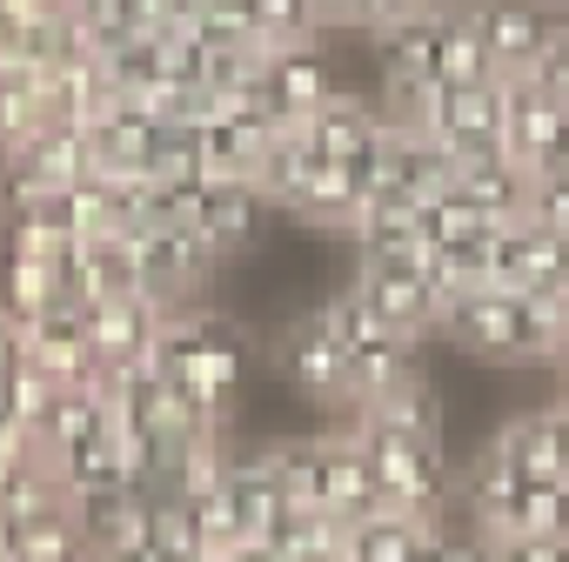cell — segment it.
I'll use <instances>...</instances> for the list:
<instances>
[{
	"mask_svg": "<svg viewBox=\"0 0 569 562\" xmlns=\"http://www.w3.org/2000/svg\"><path fill=\"white\" fill-rule=\"evenodd\" d=\"M21 362H28V329H21L8 309H0V382H8Z\"/></svg>",
	"mask_w": 569,
	"mask_h": 562,
	"instance_id": "cell-33",
	"label": "cell"
},
{
	"mask_svg": "<svg viewBox=\"0 0 569 562\" xmlns=\"http://www.w3.org/2000/svg\"><path fill=\"white\" fill-rule=\"evenodd\" d=\"M74 302L68 289V254H34V248H0V309L14 322H34L48 309Z\"/></svg>",
	"mask_w": 569,
	"mask_h": 562,
	"instance_id": "cell-12",
	"label": "cell"
},
{
	"mask_svg": "<svg viewBox=\"0 0 569 562\" xmlns=\"http://www.w3.org/2000/svg\"><path fill=\"white\" fill-rule=\"evenodd\" d=\"M274 375L289 382L296 395L336 409V415H349V402H356V389H349V349H342L316 315H302V322L281 329V342H274Z\"/></svg>",
	"mask_w": 569,
	"mask_h": 562,
	"instance_id": "cell-5",
	"label": "cell"
},
{
	"mask_svg": "<svg viewBox=\"0 0 569 562\" xmlns=\"http://www.w3.org/2000/svg\"><path fill=\"white\" fill-rule=\"evenodd\" d=\"M562 128H569V108L549 94V88H536L529 74L522 81H502V148L536 174V161L562 141Z\"/></svg>",
	"mask_w": 569,
	"mask_h": 562,
	"instance_id": "cell-11",
	"label": "cell"
},
{
	"mask_svg": "<svg viewBox=\"0 0 569 562\" xmlns=\"http://www.w3.org/2000/svg\"><path fill=\"white\" fill-rule=\"evenodd\" d=\"M68 289L74 302H128V295H148L141 289V261H134V241L128 234H94L68 254Z\"/></svg>",
	"mask_w": 569,
	"mask_h": 562,
	"instance_id": "cell-14",
	"label": "cell"
},
{
	"mask_svg": "<svg viewBox=\"0 0 569 562\" xmlns=\"http://www.w3.org/2000/svg\"><path fill=\"white\" fill-rule=\"evenodd\" d=\"M529 81H536V88H549V94L569 108V14L549 28V48H542V61L529 68Z\"/></svg>",
	"mask_w": 569,
	"mask_h": 562,
	"instance_id": "cell-30",
	"label": "cell"
},
{
	"mask_svg": "<svg viewBox=\"0 0 569 562\" xmlns=\"http://www.w3.org/2000/svg\"><path fill=\"white\" fill-rule=\"evenodd\" d=\"M0 402H8V409H14V422H28V429H41V422H48V409L61 402V382H54V375H41L34 362H21V369H14L8 382H0Z\"/></svg>",
	"mask_w": 569,
	"mask_h": 562,
	"instance_id": "cell-29",
	"label": "cell"
},
{
	"mask_svg": "<svg viewBox=\"0 0 569 562\" xmlns=\"http://www.w3.org/2000/svg\"><path fill=\"white\" fill-rule=\"evenodd\" d=\"M549 409H556V429H562V489H569V395L549 402Z\"/></svg>",
	"mask_w": 569,
	"mask_h": 562,
	"instance_id": "cell-37",
	"label": "cell"
},
{
	"mask_svg": "<svg viewBox=\"0 0 569 562\" xmlns=\"http://www.w3.org/2000/svg\"><path fill=\"white\" fill-rule=\"evenodd\" d=\"M349 241H356V261H416L422 254V208L376 194V201H362Z\"/></svg>",
	"mask_w": 569,
	"mask_h": 562,
	"instance_id": "cell-18",
	"label": "cell"
},
{
	"mask_svg": "<svg viewBox=\"0 0 569 562\" xmlns=\"http://www.w3.org/2000/svg\"><path fill=\"white\" fill-rule=\"evenodd\" d=\"M562 309L516 289H476L442 315V335L476 362H549Z\"/></svg>",
	"mask_w": 569,
	"mask_h": 562,
	"instance_id": "cell-1",
	"label": "cell"
},
{
	"mask_svg": "<svg viewBox=\"0 0 569 562\" xmlns=\"http://www.w3.org/2000/svg\"><path fill=\"white\" fill-rule=\"evenodd\" d=\"M449 8H456V0H436V8L409 14L402 28L376 34L382 81H389L382 108H402V101H416L422 88H436V68H442V34H449Z\"/></svg>",
	"mask_w": 569,
	"mask_h": 562,
	"instance_id": "cell-7",
	"label": "cell"
},
{
	"mask_svg": "<svg viewBox=\"0 0 569 562\" xmlns=\"http://www.w3.org/2000/svg\"><path fill=\"white\" fill-rule=\"evenodd\" d=\"M154 141H161V121L128 94V101H114V108L88 128V174H108V181H148V168H154Z\"/></svg>",
	"mask_w": 569,
	"mask_h": 562,
	"instance_id": "cell-10",
	"label": "cell"
},
{
	"mask_svg": "<svg viewBox=\"0 0 569 562\" xmlns=\"http://www.w3.org/2000/svg\"><path fill=\"white\" fill-rule=\"evenodd\" d=\"M336 161L302 134V128H289L268 154H261V168H254V194L268 201V208H281V214H302L309 208V194H316V181L329 174Z\"/></svg>",
	"mask_w": 569,
	"mask_h": 562,
	"instance_id": "cell-13",
	"label": "cell"
},
{
	"mask_svg": "<svg viewBox=\"0 0 569 562\" xmlns=\"http://www.w3.org/2000/svg\"><path fill=\"white\" fill-rule=\"evenodd\" d=\"M322 509H329V515H342V522H362V515H376V509H382L376 469H369V455H362V442H356V429H349V422L329 435V489H322Z\"/></svg>",
	"mask_w": 569,
	"mask_h": 562,
	"instance_id": "cell-20",
	"label": "cell"
},
{
	"mask_svg": "<svg viewBox=\"0 0 569 562\" xmlns=\"http://www.w3.org/2000/svg\"><path fill=\"white\" fill-rule=\"evenodd\" d=\"M356 295L382 315V329L389 335H402V342H422V335H436L442 329V309H436V295L422 289V274H416V261H356Z\"/></svg>",
	"mask_w": 569,
	"mask_h": 562,
	"instance_id": "cell-8",
	"label": "cell"
},
{
	"mask_svg": "<svg viewBox=\"0 0 569 562\" xmlns=\"http://www.w3.org/2000/svg\"><path fill=\"white\" fill-rule=\"evenodd\" d=\"M81 315H88V349H94V362L134 369V362H154L161 329H168L174 309H161L154 295H128V302H88Z\"/></svg>",
	"mask_w": 569,
	"mask_h": 562,
	"instance_id": "cell-9",
	"label": "cell"
},
{
	"mask_svg": "<svg viewBox=\"0 0 569 562\" xmlns=\"http://www.w3.org/2000/svg\"><path fill=\"white\" fill-rule=\"evenodd\" d=\"M41 121H48V108H41V74H0V154L21 148Z\"/></svg>",
	"mask_w": 569,
	"mask_h": 562,
	"instance_id": "cell-27",
	"label": "cell"
},
{
	"mask_svg": "<svg viewBox=\"0 0 569 562\" xmlns=\"http://www.w3.org/2000/svg\"><path fill=\"white\" fill-rule=\"evenodd\" d=\"M322 28H362V0H316Z\"/></svg>",
	"mask_w": 569,
	"mask_h": 562,
	"instance_id": "cell-35",
	"label": "cell"
},
{
	"mask_svg": "<svg viewBox=\"0 0 569 562\" xmlns=\"http://www.w3.org/2000/svg\"><path fill=\"white\" fill-rule=\"evenodd\" d=\"M489 455H496L516 482H562V429H556V409L509 415V422L496 429Z\"/></svg>",
	"mask_w": 569,
	"mask_h": 562,
	"instance_id": "cell-17",
	"label": "cell"
},
{
	"mask_svg": "<svg viewBox=\"0 0 569 562\" xmlns=\"http://www.w3.org/2000/svg\"><path fill=\"white\" fill-rule=\"evenodd\" d=\"M502 535H569V489H562V482H522V495H516ZM502 535H496V542H502Z\"/></svg>",
	"mask_w": 569,
	"mask_h": 562,
	"instance_id": "cell-26",
	"label": "cell"
},
{
	"mask_svg": "<svg viewBox=\"0 0 569 562\" xmlns=\"http://www.w3.org/2000/svg\"><path fill=\"white\" fill-rule=\"evenodd\" d=\"M329 94H342V74H336V61L322 54V41H309V48H274L268 61H261V74H254V108L261 114H274L281 128H302Z\"/></svg>",
	"mask_w": 569,
	"mask_h": 562,
	"instance_id": "cell-4",
	"label": "cell"
},
{
	"mask_svg": "<svg viewBox=\"0 0 569 562\" xmlns=\"http://www.w3.org/2000/svg\"><path fill=\"white\" fill-rule=\"evenodd\" d=\"M456 194L469 208H482L489 221H522L529 214V194H536V174L509 148H489L476 161H456Z\"/></svg>",
	"mask_w": 569,
	"mask_h": 562,
	"instance_id": "cell-15",
	"label": "cell"
},
{
	"mask_svg": "<svg viewBox=\"0 0 569 562\" xmlns=\"http://www.w3.org/2000/svg\"><path fill=\"white\" fill-rule=\"evenodd\" d=\"M436 81H442V88H496V81H502L496 61H489V48H482V34H476L469 14H462V0L449 8V34H442V68H436Z\"/></svg>",
	"mask_w": 569,
	"mask_h": 562,
	"instance_id": "cell-24",
	"label": "cell"
},
{
	"mask_svg": "<svg viewBox=\"0 0 569 562\" xmlns=\"http://www.w3.org/2000/svg\"><path fill=\"white\" fill-rule=\"evenodd\" d=\"M536 8H549V14H569V0H536Z\"/></svg>",
	"mask_w": 569,
	"mask_h": 562,
	"instance_id": "cell-38",
	"label": "cell"
},
{
	"mask_svg": "<svg viewBox=\"0 0 569 562\" xmlns=\"http://www.w3.org/2000/svg\"><path fill=\"white\" fill-rule=\"evenodd\" d=\"M462 14H469V28L482 34V48H489V61H496L502 81H522V74L542 61L549 28L562 21V14L536 8V0H462Z\"/></svg>",
	"mask_w": 569,
	"mask_h": 562,
	"instance_id": "cell-6",
	"label": "cell"
},
{
	"mask_svg": "<svg viewBox=\"0 0 569 562\" xmlns=\"http://www.w3.org/2000/svg\"><path fill=\"white\" fill-rule=\"evenodd\" d=\"M496 562H569V535H502Z\"/></svg>",
	"mask_w": 569,
	"mask_h": 562,
	"instance_id": "cell-31",
	"label": "cell"
},
{
	"mask_svg": "<svg viewBox=\"0 0 569 562\" xmlns=\"http://www.w3.org/2000/svg\"><path fill=\"white\" fill-rule=\"evenodd\" d=\"M422 562H496V535H482L476 522H462L456 509L429 522V542H422Z\"/></svg>",
	"mask_w": 569,
	"mask_h": 562,
	"instance_id": "cell-28",
	"label": "cell"
},
{
	"mask_svg": "<svg viewBox=\"0 0 569 562\" xmlns=\"http://www.w3.org/2000/svg\"><path fill=\"white\" fill-rule=\"evenodd\" d=\"M422 8H436V0H362V34L376 41V34L402 28V21H409V14H422Z\"/></svg>",
	"mask_w": 569,
	"mask_h": 562,
	"instance_id": "cell-32",
	"label": "cell"
},
{
	"mask_svg": "<svg viewBox=\"0 0 569 562\" xmlns=\"http://www.w3.org/2000/svg\"><path fill=\"white\" fill-rule=\"evenodd\" d=\"M536 181H556V188H569V128H562V141L536 161Z\"/></svg>",
	"mask_w": 569,
	"mask_h": 562,
	"instance_id": "cell-34",
	"label": "cell"
},
{
	"mask_svg": "<svg viewBox=\"0 0 569 562\" xmlns=\"http://www.w3.org/2000/svg\"><path fill=\"white\" fill-rule=\"evenodd\" d=\"M422 542H429V522L402 509H376L349 522V562H422Z\"/></svg>",
	"mask_w": 569,
	"mask_h": 562,
	"instance_id": "cell-22",
	"label": "cell"
},
{
	"mask_svg": "<svg viewBox=\"0 0 569 562\" xmlns=\"http://www.w3.org/2000/svg\"><path fill=\"white\" fill-rule=\"evenodd\" d=\"M549 369L569 382V309H562V322H556V342H549Z\"/></svg>",
	"mask_w": 569,
	"mask_h": 562,
	"instance_id": "cell-36",
	"label": "cell"
},
{
	"mask_svg": "<svg viewBox=\"0 0 569 562\" xmlns=\"http://www.w3.org/2000/svg\"><path fill=\"white\" fill-rule=\"evenodd\" d=\"M489 214L482 208H469L456 188L449 194H436V201H422V241L429 248H462V254H482V241H489Z\"/></svg>",
	"mask_w": 569,
	"mask_h": 562,
	"instance_id": "cell-25",
	"label": "cell"
},
{
	"mask_svg": "<svg viewBox=\"0 0 569 562\" xmlns=\"http://www.w3.org/2000/svg\"><path fill=\"white\" fill-rule=\"evenodd\" d=\"M349 422H382V429H396V435H422V442H442V402H436V389H429V375L416 369V375H402L389 395H376L362 415H349Z\"/></svg>",
	"mask_w": 569,
	"mask_h": 562,
	"instance_id": "cell-21",
	"label": "cell"
},
{
	"mask_svg": "<svg viewBox=\"0 0 569 562\" xmlns=\"http://www.w3.org/2000/svg\"><path fill=\"white\" fill-rule=\"evenodd\" d=\"M261 214H268V201H261L248 181H221V188H201V214H194V234H201V248L214 254V268H228L241 248H254V234H261Z\"/></svg>",
	"mask_w": 569,
	"mask_h": 562,
	"instance_id": "cell-16",
	"label": "cell"
},
{
	"mask_svg": "<svg viewBox=\"0 0 569 562\" xmlns=\"http://www.w3.org/2000/svg\"><path fill=\"white\" fill-rule=\"evenodd\" d=\"M369 469H376V489H382V509H402L416 522H436L456 509V469L442 455V442H422V435H396L382 422H349Z\"/></svg>",
	"mask_w": 569,
	"mask_h": 562,
	"instance_id": "cell-2",
	"label": "cell"
},
{
	"mask_svg": "<svg viewBox=\"0 0 569 562\" xmlns=\"http://www.w3.org/2000/svg\"><path fill=\"white\" fill-rule=\"evenodd\" d=\"M382 101H369V94H356V88H342V94H329L309 121H302V134L329 154V161H349V154H362L376 134H382Z\"/></svg>",
	"mask_w": 569,
	"mask_h": 562,
	"instance_id": "cell-19",
	"label": "cell"
},
{
	"mask_svg": "<svg viewBox=\"0 0 569 562\" xmlns=\"http://www.w3.org/2000/svg\"><path fill=\"white\" fill-rule=\"evenodd\" d=\"M562 395H569V389H562Z\"/></svg>",
	"mask_w": 569,
	"mask_h": 562,
	"instance_id": "cell-39",
	"label": "cell"
},
{
	"mask_svg": "<svg viewBox=\"0 0 569 562\" xmlns=\"http://www.w3.org/2000/svg\"><path fill=\"white\" fill-rule=\"evenodd\" d=\"M241 14L254 28V41L274 54V48H309L322 41V14H316V0H241Z\"/></svg>",
	"mask_w": 569,
	"mask_h": 562,
	"instance_id": "cell-23",
	"label": "cell"
},
{
	"mask_svg": "<svg viewBox=\"0 0 569 562\" xmlns=\"http://www.w3.org/2000/svg\"><path fill=\"white\" fill-rule=\"evenodd\" d=\"M389 114L422 128L429 141H442L456 161H476V154L502 148V81L496 88H442L436 81V88H422L416 101H402Z\"/></svg>",
	"mask_w": 569,
	"mask_h": 562,
	"instance_id": "cell-3",
	"label": "cell"
}]
</instances>
